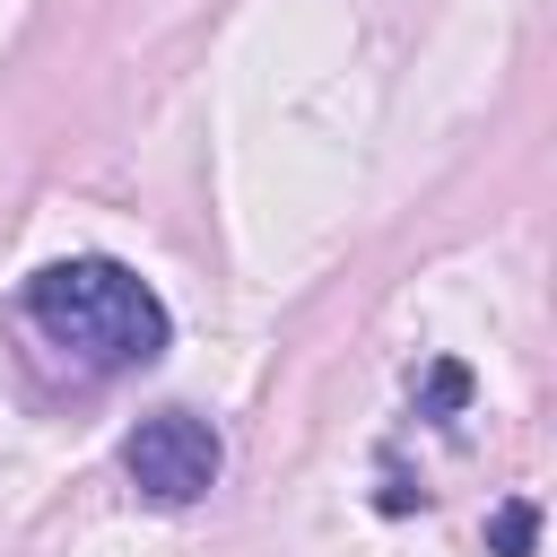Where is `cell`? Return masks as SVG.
<instances>
[{
    "label": "cell",
    "instance_id": "1",
    "mask_svg": "<svg viewBox=\"0 0 557 557\" xmlns=\"http://www.w3.org/2000/svg\"><path fill=\"white\" fill-rule=\"evenodd\" d=\"M26 322L52 339V348H70L78 366H96V374H122V366H148V357H165V339H174V322H165V305H157V287L139 278V270H122V261H104V252H70V261H44L35 278H26Z\"/></svg>",
    "mask_w": 557,
    "mask_h": 557
},
{
    "label": "cell",
    "instance_id": "2",
    "mask_svg": "<svg viewBox=\"0 0 557 557\" xmlns=\"http://www.w3.org/2000/svg\"><path fill=\"white\" fill-rule=\"evenodd\" d=\"M218 426L209 418H191V409H157V418H139L131 435H122V470H131V487L139 496H157V505H191V496H209L218 487Z\"/></svg>",
    "mask_w": 557,
    "mask_h": 557
},
{
    "label": "cell",
    "instance_id": "3",
    "mask_svg": "<svg viewBox=\"0 0 557 557\" xmlns=\"http://www.w3.org/2000/svg\"><path fill=\"white\" fill-rule=\"evenodd\" d=\"M531 540H540V505H496V522H487V548L496 557H531Z\"/></svg>",
    "mask_w": 557,
    "mask_h": 557
},
{
    "label": "cell",
    "instance_id": "4",
    "mask_svg": "<svg viewBox=\"0 0 557 557\" xmlns=\"http://www.w3.org/2000/svg\"><path fill=\"white\" fill-rule=\"evenodd\" d=\"M461 400H470V366H453V357H444V366L426 374V400H418V409H426V418H453Z\"/></svg>",
    "mask_w": 557,
    "mask_h": 557
}]
</instances>
